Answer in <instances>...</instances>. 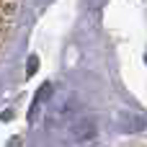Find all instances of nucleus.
Listing matches in <instances>:
<instances>
[{"label": "nucleus", "mask_w": 147, "mask_h": 147, "mask_svg": "<svg viewBox=\"0 0 147 147\" xmlns=\"http://www.w3.org/2000/svg\"><path fill=\"white\" fill-rule=\"evenodd\" d=\"M70 134H72L75 142H88V140L96 137V124L90 119H75L70 124Z\"/></svg>", "instance_id": "obj_1"}, {"label": "nucleus", "mask_w": 147, "mask_h": 147, "mask_svg": "<svg viewBox=\"0 0 147 147\" xmlns=\"http://www.w3.org/2000/svg\"><path fill=\"white\" fill-rule=\"evenodd\" d=\"M36 67H39V62H36V57H34V59H31V65L26 67V72H28V75H34V72H36Z\"/></svg>", "instance_id": "obj_2"}]
</instances>
